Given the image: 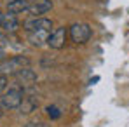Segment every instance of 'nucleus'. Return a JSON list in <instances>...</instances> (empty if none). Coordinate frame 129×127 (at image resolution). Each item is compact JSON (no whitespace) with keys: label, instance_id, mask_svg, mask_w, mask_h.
<instances>
[{"label":"nucleus","instance_id":"f257e3e1","mask_svg":"<svg viewBox=\"0 0 129 127\" xmlns=\"http://www.w3.org/2000/svg\"><path fill=\"white\" fill-rule=\"evenodd\" d=\"M23 98H24V94H23V89H21V87H12V89H9V91L0 98V106H2V108H5V110L19 108Z\"/></svg>","mask_w":129,"mask_h":127},{"label":"nucleus","instance_id":"f03ea898","mask_svg":"<svg viewBox=\"0 0 129 127\" xmlns=\"http://www.w3.org/2000/svg\"><path fill=\"white\" fill-rule=\"evenodd\" d=\"M70 37L75 44H86L91 38V28L86 23H75L70 26Z\"/></svg>","mask_w":129,"mask_h":127},{"label":"nucleus","instance_id":"7ed1b4c3","mask_svg":"<svg viewBox=\"0 0 129 127\" xmlns=\"http://www.w3.org/2000/svg\"><path fill=\"white\" fill-rule=\"evenodd\" d=\"M26 66H30V59L26 56H14V58L7 59V61H2L0 70L9 71V73H16V71H19V70L26 68Z\"/></svg>","mask_w":129,"mask_h":127},{"label":"nucleus","instance_id":"20e7f679","mask_svg":"<svg viewBox=\"0 0 129 127\" xmlns=\"http://www.w3.org/2000/svg\"><path fill=\"white\" fill-rule=\"evenodd\" d=\"M52 9V2L51 0H28V12L33 14V16H40V14H45Z\"/></svg>","mask_w":129,"mask_h":127},{"label":"nucleus","instance_id":"39448f33","mask_svg":"<svg viewBox=\"0 0 129 127\" xmlns=\"http://www.w3.org/2000/svg\"><path fill=\"white\" fill-rule=\"evenodd\" d=\"M52 23L47 18H31L28 21H24V30L26 31H37V30H51Z\"/></svg>","mask_w":129,"mask_h":127},{"label":"nucleus","instance_id":"423d86ee","mask_svg":"<svg viewBox=\"0 0 129 127\" xmlns=\"http://www.w3.org/2000/svg\"><path fill=\"white\" fill-rule=\"evenodd\" d=\"M64 42H66V30H64V26L56 28L49 35V38H47V44L52 49H61V47H64Z\"/></svg>","mask_w":129,"mask_h":127},{"label":"nucleus","instance_id":"0eeeda50","mask_svg":"<svg viewBox=\"0 0 129 127\" xmlns=\"http://www.w3.org/2000/svg\"><path fill=\"white\" fill-rule=\"evenodd\" d=\"M14 75H16L18 82H19L21 85H31V84L37 82V73H35L33 70H30L28 66L23 68V70H19V71H16Z\"/></svg>","mask_w":129,"mask_h":127},{"label":"nucleus","instance_id":"6e6552de","mask_svg":"<svg viewBox=\"0 0 129 127\" xmlns=\"http://www.w3.org/2000/svg\"><path fill=\"white\" fill-rule=\"evenodd\" d=\"M49 35H51V31L49 30H37V31H28V40L31 45H42V44L47 42V38H49Z\"/></svg>","mask_w":129,"mask_h":127},{"label":"nucleus","instance_id":"1a4fd4ad","mask_svg":"<svg viewBox=\"0 0 129 127\" xmlns=\"http://www.w3.org/2000/svg\"><path fill=\"white\" fill-rule=\"evenodd\" d=\"M0 26H2V28H4L5 31H16V30L19 28V21H18L16 14L9 12V14H4V18H2V23H0Z\"/></svg>","mask_w":129,"mask_h":127},{"label":"nucleus","instance_id":"9d476101","mask_svg":"<svg viewBox=\"0 0 129 127\" xmlns=\"http://www.w3.org/2000/svg\"><path fill=\"white\" fill-rule=\"evenodd\" d=\"M37 110V99L35 98H23L21 105H19V111L23 115H30Z\"/></svg>","mask_w":129,"mask_h":127},{"label":"nucleus","instance_id":"9b49d317","mask_svg":"<svg viewBox=\"0 0 129 127\" xmlns=\"http://www.w3.org/2000/svg\"><path fill=\"white\" fill-rule=\"evenodd\" d=\"M7 9L9 12L12 14H18V12H24L28 9V0H12L7 4Z\"/></svg>","mask_w":129,"mask_h":127},{"label":"nucleus","instance_id":"f8f14e48","mask_svg":"<svg viewBox=\"0 0 129 127\" xmlns=\"http://www.w3.org/2000/svg\"><path fill=\"white\" fill-rule=\"evenodd\" d=\"M47 115H49L51 118H59V117H61V113H59V110H58L56 106H47Z\"/></svg>","mask_w":129,"mask_h":127},{"label":"nucleus","instance_id":"ddd939ff","mask_svg":"<svg viewBox=\"0 0 129 127\" xmlns=\"http://www.w3.org/2000/svg\"><path fill=\"white\" fill-rule=\"evenodd\" d=\"M7 84H9V82H7V77H5V73H0V92H2V91L7 87Z\"/></svg>","mask_w":129,"mask_h":127},{"label":"nucleus","instance_id":"4468645a","mask_svg":"<svg viewBox=\"0 0 129 127\" xmlns=\"http://www.w3.org/2000/svg\"><path fill=\"white\" fill-rule=\"evenodd\" d=\"M5 61V49H0V63Z\"/></svg>","mask_w":129,"mask_h":127},{"label":"nucleus","instance_id":"2eb2a0df","mask_svg":"<svg viewBox=\"0 0 129 127\" xmlns=\"http://www.w3.org/2000/svg\"><path fill=\"white\" fill-rule=\"evenodd\" d=\"M37 124H28V125H24V127H35Z\"/></svg>","mask_w":129,"mask_h":127},{"label":"nucleus","instance_id":"dca6fc26","mask_svg":"<svg viewBox=\"0 0 129 127\" xmlns=\"http://www.w3.org/2000/svg\"><path fill=\"white\" fill-rule=\"evenodd\" d=\"M2 18H4V14H2V11H0V23H2Z\"/></svg>","mask_w":129,"mask_h":127},{"label":"nucleus","instance_id":"f3484780","mask_svg":"<svg viewBox=\"0 0 129 127\" xmlns=\"http://www.w3.org/2000/svg\"><path fill=\"white\" fill-rule=\"evenodd\" d=\"M2 113H4V111H2V106H0V117H2Z\"/></svg>","mask_w":129,"mask_h":127},{"label":"nucleus","instance_id":"a211bd4d","mask_svg":"<svg viewBox=\"0 0 129 127\" xmlns=\"http://www.w3.org/2000/svg\"><path fill=\"white\" fill-rule=\"evenodd\" d=\"M9 2H12V0H9Z\"/></svg>","mask_w":129,"mask_h":127}]
</instances>
